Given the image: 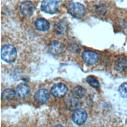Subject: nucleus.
Returning a JSON list of instances; mask_svg holds the SVG:
<instances>
[{
    "label": "nucleus",
    "mask_w": 127,
    "mask_h": 127,
    "mask_svg": "<svg viewBox=\"0 0 127 127\" xmlns=\"http://www.w3.org/2000/svg\"><path fill=\"white\" fill-rule=\"evenodd\" d=\"M78 99L73 97H69L66 99L65 102L66 107L67 109L72 110L75 109L78 105Z\"/></svg>",
    "instance_id": "obj_16"
},
{
    "label": "nucleus",
    "mask_w": 127,
    "mask_h": 127,
    "mask_svg": "<svg viewBox=\"0 0 127 127\" xmlns=\"http://www.w3.org/2000/svg\"><path fill=\"white\" fill-rule=\"evenodd\" d=\"M30 88L29 86L25 84L18 85L15 89L16 95L19 98H24L30 93Z\"/></svg>",
    "instance_id": "obj_10"
},
{
    "label": "nucleus",
    "mask_w": 127,
    "mask_h": 127,
    "mask_svg": "<svg viewBox=\"0 0 127 127\" xmlns=\"http://www.w3.org/2000/svg\"><path fill=\"white\" fill-rule=\"evenodd\" d=\"M50 95L47 90L41 89L38 90L35 93L34 98L35 101L40 104L46 103L49 99Z\"/></svg>",
    "instance_id": "obj_8"
},
{
    "label": "nucleus",
    "mask_w": 127,
    "mask_h": 127,
    "mask_svg": "<svg viewBox=\"0 0 127 127\" xmlns=\"http://www.w3.org/2000/svg\"><path fill=\"white\" fill-rule=\"evenodd\" d=\"M54 127H63V126L60 125H56V126H54Z\"/></svg>",
    "instance_id": "obj_20"
},
{
    "label": "nucleus",
    "mask_w": 127,
    "mask_h": 127,
    "mask_svg": "<svg viewBox=\"0 0 127 127\" xmlns=\"http://www.w3.org/2000/svg\"><path fill=\"white\" fill-rule=\"evenodd\" d=\"M86 81L90 86L93 88H99L100 86L98 80L95 76L93 75H90L87 77L86 78Z\"/></svg>",
    "instance_id": "obj_17"
},
{
    "label": "nucleus",
    "mask_w": 127,
    "mask_h": 127,
    "mask_svg": "<svg viewBox=\"0 0 127 127\" xmlns=\"http://www.w3.org/2000/svg\"><path fill=\"white\" fill-rule=\"evenodd\" d=\"M64 50V46L58 41L52 42L48 46V51L50 54L53 55L61 54Z\"/></svg>",
    "instance_id": "obj_9"
},
{
    "label": "nucleus",
    "mask_w": 127,
    "mask_h": 127,
    "mask_svg": "<svg viewBox=\"0 0 127 127\" xmlns=\"http://www.w3.org/2000/svg\"><path fill=\"white\" fill-rule=\"evenodd\" d=\"M55 30L57 34L62 35L64 34L67 30L68 26L67 22L64 20H62L57 22L55 25Z\"/></svg>",
    "instance_id": "obj_12"
},
{
    "label": "nucleus",
    "mask_w": 127,
    "mask_h": 127,
    "mask_svg": "<svg viewBox=\"0 0 127 127\" xmlns=\"http://www.w3.org/2000/svg\"><path fill=\"white\" fill-rule=\"evenodd\" d=\"M82 57L85 62L90 64H95L99 59L98 55L96 52L89 50L84 51L82 54Z\"/></svg>",
    "instance_id": "obj_7"
},
{
    "label": "nucleus",
    "mask_w": 127,
    "mask_h": 127,
    "mask_svg": "<svg viewBox=\"0 0 127 127\" xmlns=\"http://www.w3.org/2000/svg\"><path fill=\"white\" fill-rule=\"evenodd\" d=\"M85 89L81 86H77L75 87L71 91V96L79 99L83 97L85 94Z\"/></svg>",
    "instance_id": "obj_13"
},
{
    "label": "nucleus",
    "mask_w": 127,
    "mask_h": 127,
    "mask_svg": "<svg viewBox=\"0 0 127 127\" xmlns=\"http://www.w3.org/2000/svg\"><path fill=\"white\" fill-rule=\"evenodd\" d=\"M127 68V60L123 57L119 58L115 64L116 70L122 72L125 70Z\"/></svg>",
    "instance_id": "obj_14"
},
{
    "label": "nucleus",
    "mask_w": 127,
    "mask_h": 127,
    "mask_svg": "<svg viewBox=\"0 0 127 127\" xmlns=\"http://www.w3.org/2000/svg\"><path fill=\"white\" fill-rule=\"evenodd\" d=\"M16 95L15 92L10 89L4 90L1 93V99L6 101L13 100Z\"/></svg>",
    "instance_id": "obj_15"
},
{
    "label": "nucleus",
    "mask_w": 127,
    "mask_h": 127,
    "mask_svg": "<svg viewBox=\"0 0 127 127\" xmlns=\"http://www.w3.org/2000/svg\"><path fill=\"white\" fill-rule=\"evenodd\" d=\"M0 56L1 59L6 63L14 62L17 57V51L11 45H6L1 49Z\"/></svg>",
    "instance_id": "obj_1"
},
{
    "label": "nucleus",
    "mask_w": 127,
    "mask_h": 127,
    "mask_svg": "<svg viewBox=\"0 0 127 127\" xmlns=\"http://www.w3.org/2000/svg\"><path fill=\"white\" fill-rule=\"evenodd\" d=\"M59 1L55 0H45L42 1L41 9L45 13L53 14L56 13L59 8Z\"/></svg>",
    "instance_id": "obj_3"
},
{
    "label": "nucleus",
    "mask_w": 127,
    "mask_h": 127,
    "mask_svg": "<svg viewBox=\"0 0 127 127\" xmlns=\"http://www.w3.org/2000/svg\"><path fill=\"white\" fill-rule=\"evenodd\" d=\"M87 114L86 111L82 108H78L73 112L72 119L73 122L77 125L83 124L86 121Z\"/></svg>",
    "instance_id": "obj_4"
},
{
    "label": "nucleus",
    "mask_w": 127,
    "mask_h": 127,
    "mask_svg": "<svg viewBox=\"0 0 127 127\" xmlns=\"http://www.w3.org/2000/svg\"><path fill=\"white\" fill-rule=\"evenodd\" d=\"M69 13L73 17L80 19L85 14L86 9L84 6L78 2L71 3L68 8Z\"/></svg>",
    "instance_id": "obj_2"
},
{
    "label": "nucleus",
    "mask_w": 127,
    "mask_h": 127,
    "mask_svg": "<svg viewBox=\"0 0 127 127\" xmlns=\"http://www.w3.org/2000/svg\"><path fill=\"white\" fill-rule=\"evenodd\" d=\"M35 26L37 30L41 31L48 30L50 26V23L44 18H38L35 22Z\"/></svg>",
    "instance_id": "obj_11"
},
{
    "label": "nucleus",
    "mask_w": 127,
    "mask_h": 127,
    "mask_svg": "<svg viewBox=\"0 0 127 127\" xmlns=\"http://www.w3.org/2000/svg\"><path fill=\"white\" fill-rule=\"evenodd\" d=\"M68 91L65 85L62 83H58L53 85L51 89L52 94L56 97L62 98L64 96Z\"/></svg>",
    "instance_id": "obj_5"
},
{
    "label": "nucleus",
    "mask_w": 127,
    "mask_h": 127,
    "mask_svg": "<svg viewBox=\"0 0 127 127\" xmlns=\"http://www.w3.org/2000/svg\"><path fill=\"white\" fill-rule=\"evenodd\" d=\"M19 10L23 16L30 17L34 11L35 6L33 3L30 1H24L19 6Z\"/></svg>",
    "instance_id": "obj_6"
},
{
    "label": "nucleus",
    "mask_w": 127,
    "mask_h": 127,
    "mask_svg": "<svg viewBox=\"0 0 127 127\" xmlns=\"http://www.w3.org/2000/svg\"><path fill=\"white\" fill-rule=\"evenodd\" d=\"M119 92L122 97L127 98V83H124L119 86Z\"/></svg>",
    "instance_id": "obj_18"
},
{
    "label": "nucleus",
    "mask_w": 127,
    "mask_h": 127,
    "mask_svg": "<svg viewBox=\"0 0 127 127\" xmlns=\"http://www.w3.org/2000/svg\"><path fill=\"white\" fill-rule=\"evenodd\" d=\"M94 9L96 13L99 14H104L106 11L105 6L101 4H96L94 6Z\"/></svg>",
    "instance_id": "obj_19"
}]
</instances>
